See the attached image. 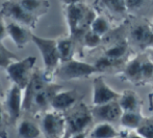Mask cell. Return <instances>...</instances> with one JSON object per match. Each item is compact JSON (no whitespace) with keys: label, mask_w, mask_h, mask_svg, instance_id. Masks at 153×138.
I'll return each instance as SVG.
<instances>
[{"label":"cell","mask_w":153,"mask_h":138,"mask_svg":"<svg viewBox=\"0 0 153 138\" xmlns=\"http://www.w3.org/2000/svg\"><path fill=\"white\" fill-rule=\"evenodd\" d=\"M65 16L67 19L70 35L75 40L81 38L91 29L93 21L96 19V14L91 7L83 2L65 6Z\"/></svg>","instance_id":"obj_1"},{"label":"cell","mask_w":153,"mask_h":138,"mask_svg":"<svg viewBox=\"0 0 153 138\" xmlns=\"http://www.w3.org/2000/svg\"><path fill=\"white\" fill-rule=\"evenodd\" d=\"M32 43L38 47L42 55L43 62H44L43 75L45 80L48 83H52L53 78L55 77V71L61 64L56 40L40 38L33 34Z\"/></svg>","instance_id":"obj_2"},{"label":"cell","mask_w":153,"mask_h":138,"mask_svg":"<svg viewBox=\"0 0 153 138\" xmlns=\"http://www.w3.org/2000/svg\"><path fill=\"white\" fill-rule=\"evenodd\" d=\"M36 58L34 56H28L24 59H19L13 61L6 70L7 77L13 84H16L21 89H25L30 82L32 74H33L34 64Z\"/></svg>","instance_id":"obj_3"},{"label":"cell","mask_w":153,"mask_h":138,"mask_svg":"<svg viewBox=\"0 0 153 138\" xmlns=\"http://www.w3.org/2000/svg\"><path fill=\"white\" fill-rule=\"evenodd\" d=\"M100 73V71L91 63L71 59L69 61L62 62L55 71V77L61 80H73V79L88 78L93 74Z\"/></svg>","instance_id":"obj_4"},{"label":"cell","mask_w":153,"mask_h":138,"mask_svg":"<svg viewBox=\"0 0 153 138\" xmlns=\"http://www.w3.org/2000/svg\"><path fill=\"white\" fill-rule=\"evenodd\" d=\"M64 115L67 123V131L70 134L85 132L94 120L92 110L81 103L64 113Z\"/></svg>","instance_id":"obj_5"},{"label":"cell","mask_w":153,"mask_h":138,"mask_svg":"<svg viewBox=\"0 0 153 138\" xmlns=\"http://www.w3.org/2000/svg\"><path fill=\"white\" fill-rule=\"evenodd\" d=\"M40 127L44 138H62L67 132V123L64 113L47 111L40 115Z\"/></svg>","instance_id":"obj_6"},{"label":"cell","mask_w":153,"mask_h":138,"mask_svg":"<svg viewBox=\"0 0 153 138\" xmlns=\"http://www.w3.org/2000/svg\"><path fill=\"white\" fill-rule=\"evenodd\" d=\"M2 104L8 118V124L17 125L23 112L22 89L16 84H12V86L6 92Z\"/></svg>","instance_id":"obj_7"},{"label":"cell","mask_w":153,"mask_h":138,"mask_svg":"<svg viewBox=\"0 0 153 138\" xmlns=\"http://www.w3.org/2000/svg\"><path fill=\"white\" fill-rule=\"evenodd\" d=\"M62 88V86L59 85V84L49 83L46 87L40 90L33 97L27 114L33 116V117H36V116L42 115L43 113L48 111V109L50 108V104L53 97L59 92H61Z\"/></svg>","instance_id":"obj_8"},{"label":"cell","mask_w":153,"mask_h":138,"mask_svg":"<svg viewBox=\"0 0 153 138\" xmlns=\"http://www.w3.org/2000/svg\"><path fill=\"white\" fill-rule=\"evenodd\" d=\"M0 12L2 13L4 18L10 19L12 22H16L25 27H28L29 29L36 28L38 24L39 19L25 12L15 0H7L3 2Z\"/></svg>","instance_id":"obj_9"},{"label":"cell","mask_w":153,"mask_h":138,"mask_svg":"<svg viewBox=\"0 0 153 138\" xmlns=\"http://www.w3.org/2000/svg\"><path fill=\"white\" fill-rule=\"evenodd\" d=\"M120 94L111 88L102 77L95 78L93 83V105L100 106L119 100Z\"/></svg>","instance_id":"obj_10"},{"label":"cell","mask_w":153,"mask_h":138,"mask_svg":"<svg viewBox=\"0 0 153 138\" xmlns=\"http://www.w3.org/2000/svg\"><path fill=\"white\" fill-rule=\"evenodd\" d=\"M81 99V94L77 90H66V92H59L51 101L50 108L54 111L66 113L73 107H75Z\"/></svg>","instance_id":"obj_11"},{"label":"cell","mask_w":153,"mask_h":138,"mask_svg":"<svg viewBox=\"0 0 153 138\" xmlns=\"http://www.w3.org/2000/svg\"><path fill=\"white\" fill-rule=\"evenodd\" d=\"M48 82L45 80L44 75H43V70L36 69L32 74L31 80L28 83L27 87L25 88L24 96H23V112L27 113L29 110V107L31 105L32 99L38 94L40 90L45 88L48 85Z\"/></svg>","instance_id":"obj_12"},{"label":"cell","mask_w":153,"mask_h":138,"mask_svg":"<svg viewBox=\"0 0 153 138\" xmlns=\"http://www.w3.org/2000/svg\"><path fill=\"white\" fill-rule=\"evenodd\" d=\"M92 114L93 117L100 123H114L120 120L123 110L119 102L115 101L100 106H94L92 109Z\"/></svg>","instance_id":"obj_13"},{"label":"cell","mask_w":153,"mask_h":138,"mask_svg":"<svg viewBox=\"0 0 153 138\" xmlns=\"http://www.w3.org/2000/svg\"><path fill=\"white\" fill-rule=\"evenodd\" d=\"M6 30H7V35L12 38L19 49L24 48L29 42H32L33 34L31 33L28 27H25L16 22H10L6 25Z\"/></svg>","instance_id":"obj_14"},{"label":"cell","mask_w":153,"mask_h":138,"mask_svg":"<svg viewBox=\"0 0 153 138\" xmlns=\"http://www.w3.org/2000/svg\"><path fill=\"white\" fill-rule=\"evenodd\" d=\"M17 133L20 138H40L42 135L41 127L31 117L20 118L17 123Z\"/></svg>","instance_id":"obj_15"},{"label":"cell","mask_w":153,"mask_h":138,"mask_svg":"<svg viewBox=\"0 0 153 138\" xmlns=\"http://www.w3.org/2000/svg\"><path fill=\"white\" fill-rule=\"evenodd\" d=\"M23 10L29 15L40 19L41 16L47 14L50 7L48 0H15Z\"/></svg>","instance_id":"obj_16"},{"label":"cell","mask_w":153,"mask_h":138,"mask_svg":"<svg viewBox=\"0 0 153 138\" xmlns=\"http://www.w3.org/2000/svg\"><path fill=\"white\" fill-rule=\"evenodd\" d=\"M131 38L142 48L153 47V30L148 25H137L131 30Z\"/></svg>","instance_id":"obj_17"},{"label":"cell","mask_w":153,"mask_h":138,"mask_svg":"<svg viewBox=\"0 0 153 138\" xmlns=\"http://www.w3.org/2000/svg\"><path fill=\"white\" fill-rule=\"evenodd\" d=\"M57 43V50H59V59L62 62H66L73 59L75 49V41L71 35L69 36H62L59 40H56Z\"/></svg>","instance_id":"obj_18"},{"label":"cell","mask_w":153,"mask_h":138,"mask_svg":"<svg viewBox=\"0 0 153 138\" xmlns=\"http://www.w3.org/2000/svg\"><path fill=\"white\" fill-rule=\"evenodd\" d=\"M118 102H119L123 112L137 111V108L140 106L139 97L132 90H125L122 94H120Z\"/></svg>","instance_id":"obj_19"},{"label":"cell","mask_w":153,"mask_h":138,"mask_svg":"<svg viewBox=\"0 0 153 138\" xmlns=\"http://www.w3.org/2000/svg\"><path fill=\"white\" fill-rule=\"evenodd\" d=\"M118 132L111 123H99L90 133L91 138H116Z\"/></svg>","instance_id":"obj_20"},{"label":"cell","mask_w":153,"mask_h":138,"mask_svg":"<svg viewBox=\"0 0 153 138\" xmlns=\"http://www.w3.org/2000/svg\"><path fill=\"white\" fill-rule=\"evenodd\" d=\"M141 68H142V60L139 57H137L134 59L130 60L126 64L124 73L129 80L133 81V82H139V81H142Z\"/></svg>","instance_id":"obj_21"},{"label":"cell","mask_w":153,"mask_h":138,"mask_svg":"<svg viewBox=\"0 0 153 138\" xmlns=\"http://www.w3.org/2000/svg\"><path fill=\"white\" fill-rule=\"evenodd\" d=\"M120 123L123 127L128 129H139L143 125V117L139 111L123 112Z\"/></svg>","instance_id":"obj_22"},{"label":"cell","mask_w":153,"mask_h":138,"mask_svg":"<svg viewBox=\"0 0 153 138\" xmlns=\"http://www.w3.org/2000/svg\"><path fill=\"white\" fill-rule=\"evenodd\" d=\"M90 30H91L92 32H94L95 34L99 35L100 38H102L103 35H105V34L108 32L109 24L103 17L97 16L96 19L93 21V23L91 25V29Z\"/></svg>","instance_id":"obj_23"},{"label":"cell","mask_w":153,"mask_h":138,"mask_svg":"<svg viewBox=\"0 0 153 138\" xmlns=\"http://www.w3.org/2000/svg\"><path fill=\"white\" fill-rule=\"evenodd\" d=\"M13 59L19 60L18 55L10 52L3 46L2 43H0V68L6 69L13 62Z\"/></svg>","instance_id":"obj_24"},{"label":"cell","mask_w":153,"mask_h":138,"mask_svg":"<svg viewBox=\"0 0 153 138\" xmlns=\"http://www.w3.org/2000/svg\"><path fill=\"white\" fill-rule=\"evenodd\" d=\"M102 4L115 14H124L126 12L125 0H100Z\"/></svg>","instance_id":"obj_25"},{"label":"cell","mask_w":153,"mask_h":138,"mask_svg":"<svg viewBox=\"0 0 153 138\" xmlns=\"http://www.w3.org/2000/svg\"><path fill=\"white\" fill-rule=\"evenodd\" d=\"M126 46L125 45H116V46L111 47L105 51V57L114 60V61H119V59L126 54Z\"/></svg>","instance_id":"obj_26"},{"label":"cell","mask_w":153,"mask_h":138,"mask_svg":"<svg viewBox=\"0 0 153 138\" xmlns=\"http://www.w3.org/2000/svg\"><path fill=\"white\" fill-rule=\"evenodd\" d=\"M83 45L88 48H96L97 46H99V44L101 43V38L97 34H95L94 32H92L91 30L87 32L82 38Z\"/></svg>","instance_id":"obj_27"},{"label":"cell","mask_w":153,"mask_h":138,"mask_svg":"<svg viewBox=\"0 0 153 138\" xmlns=\"http://www.w3.org/2000/svg\"><path fill=\"white\" fill-rule=\"evenodd\" d=\"M7 123L8 118L6 116L3 104L0 99V138H7Z\"/></svg>","instance_id":"obj_28"},{"label":"cell","mask_w":153,"mask_h":138,"mask_svg":"<svg viewBox=\"0 0 153 138\" xmlns=\"http://www.w3.org/2000/svg\"><path fill=\"white\" fill-rule=\"evenodd\" d=\"M142 81L151 80L153 77V62L149 59L142 60Z\"/></svg>","instance_id":"obj_29"},{"label":"cell","mask_w":153,"mask_h":138,"mask_svg":"<svg viewBox=\"0 0 153 138\" xmlns=\"http://www.w3.org/2000/svg\"><path fill=\"white\" fill-rule=\"evenodd\" d=\"M137 132L143 138H153V124H143L137 129Z\"/></svg>","instance_id":"obj_30"},{"label":"cell","mask_w":153,"mask_h":138,"mask_svg":"<svg viewBox=\"0 0 153 138\" xmlns=\"http://www.w3.org/2000/svg\"><path fill=\"white\" fill-rule=\"evenodd\" d=\"M6 35H7V30H6L5 23H4V16L0 12V43H2Z\"/></svg>","instance_id":"obj_31"},{"label":"cell","mask_w":153,"mask_h":138,"mask_svg":"<svg viewBox=\"0 0 153 138\" xmlns=\"http://www.w3.org/2000/svg\"><path fill=\"white\" fill-rule=\"evenodd\" d=\"M145 2V0H125L127 8H137Z\"/></svg>","instance_id":"obj_32"},{"label":"cell","mask_w":153,"mask_h":138,"mask_svg":"<svg viewBox=\"0 0 153 138\" xmlns=\"http://www.w3.org/2000/svg\"><path fill=\"white\" fill-rule=\"evenodd\" d=\"M82 0H62V3L65 6L68 5H72V4H76V3H81Z\"/></svg>","instance_id":"obj_33"},{"label":"cell","mask_w":153,"mask_h":138,"mask_svg":"<svg viewBox=\"0 0 153 138\" xmlns=\"http://www.w3.org/2000/svg\"><path fill=\"white\" fill-rule=\"evenodd\" d=\"M70 138H87V133H76V134H71Z\"/></svg>","instance_id":"obj_34"},{"label":"cell","mask_w":153,"mask_h":138,"mask_svg":"<svg viewBox=\"0 0 153 138\" xmlns=\"http://www.w3.org/2000/svg\"><path fill=\"white\" fill-rule=\"evenodd\" d=\"M70 136H71V134L68 132V131H67V132H66V134H65L64 136H62V138H70Z\"/></svg>","instance_id":"obj_35"},{"label":"cell","mask_w":153,"mask_h":138,"mask_svg":"<svg viewBox=\"0 0 153 138\" xmlns=\"http://www.w3.org/2000/svg\"><path fill=\"white\" fill-rule=\"evenodd\" d=\"M128 138H143V137H141L139 134H137V135H131V136H129Z\"/></svg>","instance_id":"obj_36"},{"label":"cell","mask_w":153,"mask_h":138,"mask_svg":"<svg viewBox=\"0 0 153 138\" xmlns=\"http://www.w3.org/2000/svg\"><path fill=\"white\" fill-rule=\"evenodd\" d=\"M151 80H152V81H153V77H152V79H151Z\"/></svg>","instance_id":"obj_37"}]
</instances>
